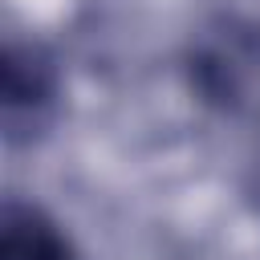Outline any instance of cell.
Wrapping results in <instances>:
<instances>
[{
	"label": "cell",
	"instance_id": "obj_1",
	"mask_svg": "<svg viewBox=\"0 0 260 260\" xmlns=\"http://www.w3.org/2000/svg\"><path fill=\"white\" fill-rule=\"evenodd\" d=\"M0 260H73L69 240L37 211L24 203L4 207V244Z\"/></svg>",
	"mask_w": 260,
	"mask_h": 260
}]
</instances>
